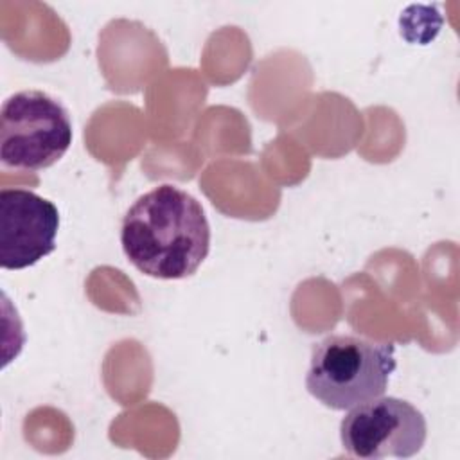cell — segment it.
Instances as JSON below:
<instances>
[{
    "label": "cell",
    "instance_id": "7a4b0ae2",
    "mask_svg": "<svg viewBox=\"0 0 460 460\" xmlns=\"http://www.w3.org/2000/svg\"><path fill=\"white\" fill-rule=\"evenodd\" d=\"M392 343L332 334L314 343L305 374L307 392L331 410H350L381 397L395 370Z\"/></svg>",
    "mask_w": 460,
    "mask_h": 460
},
{
    "label": "cell",
    "instance_id": "277c9868",
    "mask_svg": "<svg viewBox=\"0 0 460 460\" xmlns=\"http://www.w3.org/2000/svg\"><path fill=\"white\" fill-rule=\"evenodd\" d=\"M428 435L424 415L399 397H376L350 408L340 424L343 449L359 458H410Z\"/></svg>",
    "mask_w": 460,
    "mask_h": 460
},
{
    "label": "cell",
    "instance_id": "3957f363",
    "mask_svg": "<svg viewBox=\"0 0 460 460\" xmlns=\"http://www.w3.org/2000/svg\"><path fill=\"white\" fill-rule=\"evenodd\" d=\"M74 138L66 108L41 90L7 97L0 111V160L5 167L40 171L54 165Z\"/></svg>",
    "mask_w": 460,
    "mask_h": 460
},
{
    "label": "cell",
    "instance_id": "6da1fadb",
    "mask_svg": "<svg viewBox=\"0 0 460 460\" xmlns=\"http://www.w3.org/2000/svg\"><path fill=\"white\" fill-rule=\"evenodd\" d=\"M120 244L144 275L176 280L190 277L210 250V225L201 203L164 183L142 194L124 214Z\"/></svg>",
    "mask_w": 460,
    "mask_h": 460
},
{
    "label": "cell",
    "instance_id": "5b68a950",
    "mask_svg": "<svg viewBox=\"0 0 460 460\" xmlns=\"http://www.w3.org/2000/svg\"><path fill=\"white\" fill-rule=\"evenodd\" d=\"M58 207L27 189L0 190V266L23 270L56 248Z\"/></svg>",
    "mask_w": 460,
    "mask_h": 460
}]
</instances>
